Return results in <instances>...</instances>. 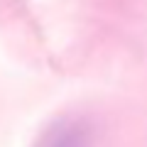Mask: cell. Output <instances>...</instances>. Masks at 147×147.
<instances>
[{
	"instance_id": "obj_1",
	"label": "cell",
	"mask_w": 147,
	"mask_h": 147,
	"mask_svg": "<svg viewBox=\"0 0 147 147\" xmlns=\"http://www.w3.org/2000/svg\"><path fill=\"white\" fill-rule=\"evenodd\" d=\"M91 125L79 118L59 120L44 132L37 147H91Z\"/></svg>"
}]
</instances>
